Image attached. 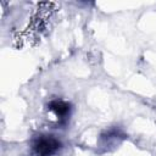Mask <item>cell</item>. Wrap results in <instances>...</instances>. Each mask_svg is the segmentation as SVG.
Returning <instances> with one entry per match:
<instances>
[{
  "label": "cell",
  "mask_w": 156,
  "mask_h": 156,
  "mask_svg": "<svg viewBox=\"0 0 156 156\" xmlns=\"http://www.w3.org/2000/svg\"><path fill=\"white\" fill-rule=\"evenodd\" d=\"M61 147V143L52 135H40L33 143L34 156H51Z\"/></svg>",
  "instance_id": "cell-1"
},
{
  "label": "cell",
  "mask_w": 156,
  "mask_h": 156,
  "mask_svg": "<svg viewBox=\"0 0 156 156\" xmlns=\"http://www.w3.org/2000/svg\"><path fill=\"white\" fill-rule=\"evenodd\" d=\"M48 107H49V110L54 111L56 113V116L60 118L66 117L71 110V105L66 101H62V100H54L48 105Z\"/></svg>",
  "instance_id": "cell-2"
}]
</instances>
